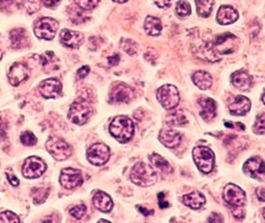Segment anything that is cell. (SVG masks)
<instances>
[{"label": "cell", "instance_id": "1", "mask_svg": "<svg viewBox=\"0 0 265 223\" xmlns=\"http://www.w3.org/2000/svg\"><path fill=\"white\" fill-rule=\"evenodd\" d=\"M223 198L227 206L232 207L233 217L238 220H242L245 216L244 204L246 200L245 191L236 184H228L225 186Z\"/></svg>", "mask_w": 265, "mask_h": 223}, {"label": "cell", "instance_id": "2", "mask_svg": "<svg viewBox=\"0 0 265 223\" xmlns=\"http://www.w3.org/2000/svg\"><path fill=\"white\" fill-rule=\"evenodd\" d=\"M130 177L132 183L142 188L152 186L157 182V173L152 167L143 162H139L132 166Z\"/></svg>", "mask_w": 265, "mask_h": 223}, {"label": "cell", "instance_id": "3", "mask_svg": "<svg viewBox=\"0 0 265 223\" xmlns=\"http://www.w3.org/2000/svg\"><path fill=\"white\" fill-rule=\"evenodd\" d=\"M134 124L132 120L123 116L116 117L112 120L110 126V131L112 136L120 143L129 142L134 135Z\"/></svg>", "mask_w": 265, "mask_h": 223}, {"label": "cell", "instance_id": "4", "mask_svg": "<svg viewBox=\"0 0 265 223\" xmlns=\"http://www.w3.org/2000/svg\"><path fill=\"white\" fill-rule=\"evenodd\" d=\"M90 114H92V106L87 99H79L71 104L68 112V118L72 123L76 125L85 124Z\"/></svg>", "mask_w": 265, "mask_h": 223}, {"label": "cell", "instance_id": "5", "mask_svg": "<svg viewBox=\"0 0 265 223\" xmlns=\"http://www.w3.org/2000/svg\"><path fill=\"white\" fill-rule=\"evenodd\" d=\"M46 148L53 158L57 161L68 159L72 154V147L63 138L57 137H50L48 138Z\"/></svg>", "mask_w": 265, "mask_h": 223}, {"label": "cell", "instance_id": "6", "mask_svg": "<svg viewBox=\"0 0 265 223\" xmlns=\"http://www.w3.org/2000/svg\"><path fill=\"white\" fill-rule=\"evenodd\" d=\"M193 160L202 172H211L214 167V154L206 146H197L193 149Z\"/></svg>", "mask_w": 265, "mask_h": 223}, {"label": "cell", "instance_id": "7", "mask_svg": "<svg viewBox=\"0 0 265 223\" xmlns=\"http://www.w3.org/2000/svg\"><path fill=\"white\" fill-rule=\"evenodd\" d=\"M156 96H157V100L160 105L167 110L174 109V108L177 107V105L179 104L180 96L178 93V90L173 85L161 86L157 90Z\"/></svg>", "mask_w": 265, "mask_h": 223}, {"label": "cell", "instance_id": "8", "mask_svg": "<svg viewBox=\"0 0 265 223\" xmlns=\"http://www.w3.org/2000/svg\"><path fill=\"white\" fill-rule=\"evenodd\" d=\"M58 29V22L51 17H43L35 23L34 33L40 39L51 40L54 38Z\"/></svg>", "mask_w": 265, "mask_h": 223}, {"label": "cell", "instance_id": "9", "mask_svg": "<svg viewBox=\"0 0 265 223\" xmlns=\"http://www.w3.org/2000/svg\"><path fill=\"white\" fill-rule=\"evenodd\" d=\"M239 39L230 33H225L216 37L212 44L214 53L219 54H231L237 49Z\"/></svg>", "mask_w": 265, "mask_h": 223}, {"label": "cell", "instance_id": "10", "mask_svg": "<svg viewBox=\"0 0 265 223\" xmlns=\"http://www.w3.org/2000/svg\"><path fill=\"white\" fill-rule=\"evenodd\" d=\"M134 98H135L134 90L124 83H116L111 89L110 100L112 103L115 104L130 103L131 101L134 100Z\"/></svg>", "mask_w": 265, "mask_h": 223}, {"label": "cell", "instance_id": "11", "mask_svg": "<svg viewBox=\"0 0 265 223\" xmlns=\"http://www.w3.org/2000/svg\"><path fill=\"white\" fill-rule=\"evenodd\" d=\"M111 156V150L103 143H97L87 150V159L93 165H104Z\"/></svg>", "mask_w": 265, "mask_h": 223}, {"label": "cell", "instance_id": "12", "mask_svg": "<svg viewBox=\"0 0 265 223\" xmlns=\"http://www.w3.org/2000/svg\"><path fill=\"white\" fill-rule=\"evenodd\" d=\"M47 165L38 156H30L22 165V174L27 179L39 178L46 172Z\"/></svg>", "mask_w": 265, "mask_h": 223}, {"label": "cell", "instance_id": "13", "mask_svg": "<svg viewBox=\"0 0 265 223\" xmlns=\"http://www.w3.org/2000/svg\"><path fill=\"white\" fill-rule=\"evenodd\" d=\"M59 183L66 189H75L83 184L82 173L75 168H64L61 172Z\"/></svg>", "mask_w": 265, "mask_h": 223}, {"label": "cell", "instance_id": "14", "mask_svg": "<svg viewBox=\"0 0 265 223\" xmlns=\"http://www.w3.org/2000/svg\"><path fill=\"white\" fill-rule=\"evenodd\" d=\"M62 83L57 78H48L40 83L38 91L45 99H57L62 94Z\"/></svg>", "mask_w": 265, "mask_h": 223}, {"label": "cell", "instance_id": "15", "mask_svg": "<svg viewBox=\"0 0 265 223\" xmlns=\"http://www.w3.org/2000/svg\"><path fill=\"white\" fill-rule=\"evenodd\" d=\"M244 172L247 176L259 179L263 181L264 180V161L260 158H251L245 162L243 166Z\"/></svg>", "mask_w": 265, "mask_h": 223}, {"label": "cell", "instance_id": "16", "mask_svg": "<svg viewBox=\"0 0 265 223\" xmlns=\"http://www.w3.org/2000/svg\"><path fill=\"white\" fill-rule=\"evenodd\" d=\"M30 75V70L26 65L17 63L12 66L9 71V82L12 86H18L26 81Z\"/></svg>", "mask_w": 265, "mask_h": 223}, {"label": "cell", "instance_id": "17", "mask_svg": "<svg viewBox=\"0 0 265 223\" xmlns=\"http://www.w3.org/2000/svg\"><path fill=\"white\" fill-rule=\"evenodd\" d=\"M229 111L233 116H244L250 110V101L243 95H238L229 103Z\"/></svg>", "mask_w": 265, "mask_h": 223}, {"label": "cell", "instance_id": "18", "mask_svg": "<svg viewBox=\"0 0 265 223\" xmlns=\"http://www.w3.org/2000/svg\"><path fill=\"white\" fill-rule=\"evenodd\" d=\"M239 18V14L236 9H233L230 5H222L216 14V20L222 26L231 25L236 22Z\"/></svg>", "mask_w": 265, "mask_h": 223}, {"label": "cell", "instance_id": "19", "mask_svg": "<svg viewBox=\"0 0 265 223\" xmlns=\"http://www.w3.org/2000/svg\"><path fill=\"white\" fill-rule=\"evenodd\" d=\"M159 141L168 148H175L182 142V135L176 130L165 129L159 134Z\"/></svg>", "mask_w": 265, "mask_h": 223}, {"label": "cell", "instance_id": "20", "mask_svg": "<svg viewBox=\"0 0 265 223\" xmlns=\"http://www.w3.org/2000/svg\"><path fill=\"white\" fill-rule=\"evenodd\" d=\"M61 43L68 48H79L83 43V35L80 32L65 29L61 32Z\"/></svg>", "mask_w": 265, "mask_h": 223}, {"label": "cell", "instance_id": "21", "mask_svg": "<svg viewBox=\"0 0 265 223\" xmlns=\"http://www.w3.org/2000/svg\"><path fill=\"white\" fill-rule=\"evenodd\" d=\"M95 207L102 213H110L113 209V200L104 191H97L93 198Z\"/></svg>", "mask_w": 265, "mask_h": 223}, {"label": "cell", "instance_id": "22", "mask_svg": "<svg viewBox=\"0 0 265 223\" xmlns=\"http://www.w3.org/2000/svg\"><path fill=\"white\" fill-rule=\"evenodd\" d=\"M198 104L201 106V117L209 122L215 118L216 116V104L212 99L202 98L198 101Z\"/></svg>", "mask_w": 265, "mask_h": 223}, {"label": "cell", "instance_id": "23", "mask_svg": "<svg viewBox=\"0 0 265 223\" xmlns=\"http://www.w3.org/2000/svg\"><path fill=\"white\" fill-rule=\"evenodd\" d=\"M231 83L232 85L240 89L246 91V90H249L251 87V76L245 71H236L231 75Z\"/></svg>", "mask_w": 265, "mask_h": 223}, {"label": "cell", "instance_id": "24", "mask_svg": "<svg viewBox=\"0 0 265 223\" xmlns=\"http://www.w3.org/2000/svg\"><path fill=\"white\" fill-rule=\"evenodd\" d=\"M182 201L186 206H189L192 209H198L204 206L205 202H206V198H205V196L201 194V192L193 191L183 196Z\"/></svg>", "mask_w": 265, "mask_h": 223}, {"label": "cell", "instance_id": "25", "mask_svg": "<svg viewBox=\"0 0 265 223\" xmlns=\"http://www.w3.org/2000/svg\"><path fill=\"white\" fill-rule=\"evenodd\" d=\"M40 64L43 66L44 71L47 73L56 71L59 68V60L56 56V54L51 51H47L40 55Z\"/></svg>", "mask_w": 265, "mask_h": 223}, {"label": "cell", "instance_id": "26", "mask_svg": "<svg viewBox=\"0 0 265 223\" xmlns=\"http://www.w3.org/2000/svg\"><path fill=\"white\" fill-rule=\"evenodd\" d=\"M10 38L12 47L15 48V49H20V48L26 47L29 43L27 32L23 29H15L13 31H11Z\"/></svg>", "mask_w": 265, "mask_h": 223}, {"label": "cell", "instance_id": "27", "mask_svg": "<svg viewBox=\"0 0 265 223\" xmlns=\"http://www.w3.org/2000/svg\"><path fill=\"white\" fill-rule=\"evenodd\" d=\"M194 85L202 90H207L212 85V77L205 71H197L192 76Z\"/></svg>", "mask_w": 265, "mask_h": 223}, {"label": "cell", "instance_id": "28", "mask_svg": "<svg viewBox=\"0 0 265 223\" xmlns=\"http://www.w3.org/2000/svg\"><path fill=\"white\" fill-rule=\"evenodd\" d=\"M144 30L150 36H157L162 30V25L159 18L155 16H148L144 21Z\"/></svg>", "mask_w": 265, "mask_h": 223}, {"label": "cell", "instance_id": "29", "mask_svg": "<svg viewBox=\"0 0 265 223\" xmlns=\"http://www.w3.org/2000/svg\"><path fill=\"white\" fill-rule=\"evenodd\" d=\"M150 161L151 163H152L157 170H159L162 173H172L173 172V167L171 166V164L169 163V162L162 158L161 155L157 154H153L152 155H150Z\"/></svg>", "mask_w": 265, "mask_h": 223}, {"label": "cell", "instance_id": "30", "mask_svg": "<svg viewBox=\"0 0 265 223\" xmlns=\"http://www.w3.org/2000/svg\"><path fill=\"white\" fill-rule=\"evenodd\" d=\"M197 14L202 17H208L212 12L213 0H195Z\"/></svg>", "mask_w": 265, "mask_h": 223}, {"label": "cell", "instance_id": "31", "mask_svg": "<svg viewBox=\"0 0 265 223\" xmlns=\"http://www.w3.org/2000/svg\"><path fill=\"white\" fill-rule=\"evenodd\" d=\"M48 194H49V189H45V188L34 189L32 190V197H33V200L36 204L43 203L47 199Z\"/></svg>", "mask_w": 265, "mask_h": 223}, {"label": "cell", "instance_id": "32", "mask_svg": "<svg viewBox=\"0 0 265 223\" xmlns=\"http://www.w3.org/2000/svg\"><path fill=\"white\" fill-rule=\"evenodd\" d=\"M168 122L173 126H183L187 124V119L182 112L178 111L174 112L173 114H170V116L168 117Z\"/></svg>", "mask_w": 265, "mask_h": 223}, {"label": "cell", "instance_id": "33", "mask_svg": "<svg viewBox=\"0 0 265 223\" xmlns=\"http://www.w3.org/2000/svg\"><path fill=\"white\" fill-rule=\"evenodd\" d=\"M175 11H176V14L179 17H186L191 14V7L186 0H179L176 4Z\"/></svg>", "mask_w": 265, "mask_h": 223}, {"label": "cell", "instance_id": "34", "mask_svg": "<svg viewBox=\"0 0 265 223\" xmlns=\"http://www.w3.org/2000/svg\"><path fill=\"white\" fill-rule=\"evenodd\" d=\"M122 49L130 54V55H135V54L138 52V45L136 44V41L131 40V39H123L121 43Z\"/></svg>", "mask_w": 265, "mask_h": 223}, {"label": "cell", "instance_id": "35", "mask_svg": "<svg viewBox=\"0 0 265 223\" xmlns=\"http://www.w3.org/2000/svg\"><path fill=\"white\" fill-rule=\"evenodd\" d=\"M100 0H75L77 8L84 11H90L95 9L99 4Z\"/></svg>", "mask_w": 265, "mask_h": 223}, {"label": "cell", "instance_id": "36", "mask_svg": "<svg viewBox=\"0 0 265 223\" xmlns=\"http://www.w3.org/2000/svg\"><path fill=\"white\" fill-rule=\"evenodd\" d=\"M20 141L26 146H34L36 143H38V138L32 134V132L27 131L23 132V134L20 136Z\"/></svg>", "mask_w": 265, "mask_h": 223}, {"label": "cell", "instance_id": "37", "mask_svg": "<svg viewBox=\"0 0 265 223\" xmlns=\"http://www.w3.org/2000/svg\"><path fill=\"white\" fill-rule=\"evenodd\" d=\"M17 215L12 212H3L0 214V223H19Z\"/></svg>", "mask_w": 265, "mask_h": 223}, {"label": "cell", "instance_id": "38", "mask_svg": "<svg viewBox=\"0 0 265 223\" xmlns=\"http://www.w3.org/2000/svg\"><path fill=\"white\" fill-rule=\"evenodd\" d=\"M82 10V9H81ZM80 8H74V7H71L69 8V14H70V18L72 19V21H75L76 20V18H77V20H76V23H80V22H83L84 20H86L87 18H84V17H86V16H84L83 13L81 12Z\"/></svg>", "mask_w": 265, "mask_h": 223}, {"label": "cell", "instance_id": "39", "mask_svg": "<svg viewBox=\"0 0 265 223\" xmlns=\"http://www.w3.org/2000/svg\"><path fill=\"white\" fill-rule=\"evenodd\" d=\"M86 213V206L84 204H80V206H76L70 209V215L76 219H81L82 217Z\"/></svg>", "mask_w": 265, "mask_h": 223}, {"label": "cell", "instance_id": "40", "mask_svg": "<svg viewBox=\"0 0 265 223\" xmlns=\"http://www.w3.org/2000/svg\"><path fill=\"white\" fill-rule=\"evenodd\" d=\"M264 127H265L264 126V113H262L260 117L257 118L256 124L254 126V131L258 135L263 136L264 135Z\"/></svg>", "mask_w": 265, "mask_h": 223}, {"label": "cell", "instance_id": "41", "mask_svg": "<svg viewBox=\"0 0 265 223\" xmlns=\"http://www.w3.org/2000/svg\"><path fill=\"white\" fill-rule=\"evenodd\" d=\"M89 71H90V69H89L88 66H84V67H82V68H80L79 70H77V72H76L77 77H79L80 80H83V78H85L88 75Z\"/></svg>", "mask_w": 265, "mask_h": 223}, {"label": "cell", "instance_id": "42", "mask_svg": "<svg viewBox=\"0 0 265 223\" xmlns=\"http://www.w3.org/2000/svg\"><path fill=\"white\" fill-rule=\"evenodd\" d=\"M155 3L160 9H167L171 5L172 0H155Z\"/></svg>", "mask_w": 265, "mask_h": 223}, {"label": "cell", "instance_id": "43", "mask_svg": "<svg viewBox=\"0 0 265 223\" xmlns=\"http://www.w3.org/2000/svg\"><path fill=\"white\" fill-rule=\"evenodd\" d=\"M108 60V64H110L111 66H117L120 62V56L118 55V54H115V55H112L107 58Z\"/></svg>", "mask_w": 265, "mask_h": 223}, {"label": "cell", "instance_id": "44", "mask_svg": "<svg viewBox=\"0 0 265 223\" xmlns=\"http://www.w3.org/2000/svg\"><path fill=\"white\" fill-rule=\"evenodd\" d=\"M61 1V0H41V2L44 3V5H46L47 8H53L56 7V5Z\"/></svg>", "mask_w": 265, "mask_h": 223}, {"label": "cell", "instance_id": "45", "mask_svg": "<svg viewBox=\"0 0 265 223\" xmlns=\"http://www.w3.org/2000/svg\"><path fill=\"white\" fill-rule=\"evenodd\" d=\"M7 176H8L9 182L11 183L12 186H18V184H19V180H18L15 176H13V174H11V173H7Z\"/></svg>", "mask_w": 265, "mask_h": 223}, {"label": "cell", "instance_id": "46", "mask_svg": "<svg viewBox=\"0 0 265 223\" xmlns=\"http://www.w3.org/2000/svg\"><path fill=\"white\" fill-rule=\"evenodd\" d=\"M224 220H223L222 216H220L219 214H212L211 217H209L208 219V222H223Z\"/></svg>", "mask_w": 265, "mask_h": 223}, {"label": "cell", "instance_id": "47", "mask_svg": "<svg viewBox=\"0 0 265 223\" xmlns=\"http://www.w3.org/2000/svg\"><path fill=\"white\" fill-rule=\"evenodd\" d=\"M162 195H164V194H162V192H160V194L158 195V201H159V206H160V208H165V207H168V206H169V204H168L167 201L162 200Z\"/></svg>", "mask_w": 265, "mask_h": 223}, {"label": "cell", "instance_id": "48", "mask_svg": "<svg viewBox=\"0 0 265 223\" xmlns=\"http://www.w3.org/2000/svg\"><path fill=\"white\" fill-rule=\"evenodd\" d=\"M257 197L261 202H264V189L263 188L257 189Z\"/></svg>", "mask_w": 265, "mask_h": 223}, {"label": "cell", "instance_id": "49", "mask_svg": "<svg viewBox=\"0 0 265 223\" xmlns=\"http://www.w3.org/2000/svg\"><path fill=\"white\" fill-rule=\"evenodd\" d=\"M113 1H115L117 3H125L128 2V0H113Z\"/></svg>", "mask_w": 265, "mask_h": 223}, {"label": "cell", "instance_id": "50", "mask_svg": "<svg viewBox=\"0 0 265 223\" xmlns=\"http://www.w3.org/2000/svg\"><path fill=\"white\" fill-rule=\"evenodd\" d=\"M261 100H262V103L264 104V93L262 94V98H261Z\"/></svg>", "mask_w": 265, "mask_h": 223}, {"label": "cell", "instance_id": "51", "mask_svg": "<svg viewBox=\"0 0 265 223\" xmlns=\"http://www.w3.org/2000/svg\"><path fill=\"white\" fill-rule=\"evenodd\" d=\"M2 58V51H0V60Z\"/></svg>", "mask_w": 265, "mask_h": 223}, {"label": "cell", "instance_id": "52", "mask_svg": "<svg viewBox=\"0 0 265 223\" xmlns=\"http://www.w3.org/2000/svg\"><path fill=\"white\" fill-rule=\"evenodd\" d=\"M99 222H107V223H108V222H110V221H106V220H103V219H102V220H100Z\"/></svg>", "mask_w": 265, "mask_h": 223}, {"label": "cell", "instance_id": "53", "mask_svg": "<svg viewBox=\"0 0 265 223\" xmlns=\"http://www.w3.org/2000/svg\"><path fill=\"white\" fill-rule=\"evenodd\" d=\"M0 1L3 2V1H9V0H0Z\"/></svg>", "mask_w": 265, "mask_h": 223}]
</instances>
